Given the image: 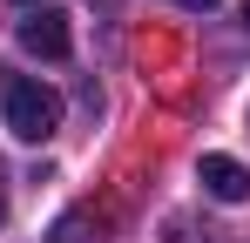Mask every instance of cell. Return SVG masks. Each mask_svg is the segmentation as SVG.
<instances>
[{
    "mask_svg": "<svg viewBox=\"0 0 250 243\" xmlns=\"http://www.w3.org/2000/svg\"><path fill=\"white\" fill-rule=\"evenodd\" d=\"M21 47H27V54H41V61H68V47H75L68 14H61V7H34V14L21 20Z\"/></svg>",
    "mask_w": 250,
    "mask_h": 243,
    "instance_id": "7a4b0ae2",
    "label": "cell"
},
{
    "mask_svg": "<svg viewBox=\"0 0 250 243\" xmlns=\"http://www.w3.org/2000/svg\"><path fill=\"white\" fill-rule=\"evenodd\" d=\"M196 182H203L216 202H244L250 196V169L237 156H203V162H196Z\"/></svg>",
    "mask_w": 250,
    "mask_h": 243,
    "instance_id": "3957f363",
    "label": "cell"
},
{
    "mask_svg": "<svg viewBox=\"0 0 250 243\" xmlns=\"http://www.w3.org/2000/svg\"><path fill=\"white\" fill-rule=\"evenodd\" d=\"M21 7H34V0H21Z\"/></svg>",
    "mask_w": 250,
    "mask_h": 243,
    "instance_id": "8992f818",
    "label": "cell"
},
{
    "mask_svg": "<svg viewBox=\"0 0 250 243\" xmlns=\"http://www.w3.org/2000/svg\"><path fill=\"white\" fill-rule=\"evenodd\" d=\"M0 115H7V128L21 142H47L61 128V95L47 81H34V75H7L0 81Z\"/></svg>",
    "mask_w": 250,
    "mask_h": 243,
    "instance_id": "6da1fadb",
    "label": "cell"
},
{
    "mask_svg": "<svg viewBox=\"0 0 250 243\" xmlns=\"http://www.w3.org/2000/svg\"><path fill=\"white\" fill-rule=\"evenodd\" d=\"M176 7H189V14H209V7H216V0H176Z\"/></svg>",
    "mask_w": 250,
    "mask_h": 243,
    "instance_id": "277c9868",
    "label": "cell"
},
{
    "mask_svg": "<svg viewBox=\"0 0 250 243\" xmlns=\"http://www.w3.org/2000/svg\"><path fill=\"white\" fill-rule=\"evenodd\" d=\"M244 27H250V0H244Z\"/></svg>",
    "mask_w": 250,
    "mask_h": 243,
    "instance_id": "5b68a950",
    "label": "cell"
}]
</instances>
